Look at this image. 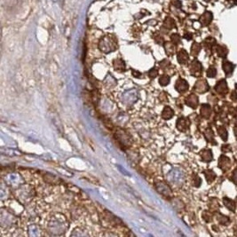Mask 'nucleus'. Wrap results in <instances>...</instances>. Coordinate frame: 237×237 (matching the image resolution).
Masks as SVG:
<instances>
[{
	"label": "nucleus",
	"instance_id": "nucleus-1",
	"mask_svg": "<svg viewBox=\"0 0 237 237\" xmlns=\"http://www.w3.org/2000/svg\"><path fill=\"white\" fill-rule=\"evenodd\" d=\"M99 48L102 52L108 53L116 48V43L110 37H104L99 42Z\"/></svg>",
	"mask_w": 237,
	"mask_h": 237
},
{
	"label": "nucleus",
	"instance_id": "nucleus-2",
	"mask_svg": "<svg viewBox=\"0 0 237 237\" xmlns=\"http://www.w3.org/2000/svg\"><path fill=\"white\" fill-rule=\"evenodd\" d=\"M115 137L116 140L119 142L122 147H130L132 145L133 139L130 137V135L127 133H125L124 130H118L115 133Z\"/></svg>",
	"mask_w": 237,
	"mask_h": 237
},
{
	"label": "nucleus",
	"instance_id": "nucleus-3",
	"mask_svg": "<svg viewBox=\"0 0 237 237\" xmlns=\"http://www.w3.org/2000/svg\"><path fill=\"white\" fill-rule=\"evenodd\" d=\"M175 88L179 93H185L188 91V83L184 79H179V80H177Z\"/></svg>",
	"mask_w": 237,
	"mask_h": 237
},
{
	"label": "nucleus",
	"instance_id": "nucleus-4",
	"mask_svg": "<svg viewBox=\"0 0 237 237\" xmlns=\"http://www.w3.org/2000/svg\"><path fill=\"white\" fill-rule=\"evenodd\" d=\"M188 126H189V122L185 117H180L177 121V128L179 130H180L181 132H185L188 128Z\"/></svg>",
	"mask_w": 237,
	"mask_h": 237
},
{
	"label": "nucleus",
	"instance_id": "nucleus-5",
	"mask_svg": "<svg viewBox=\"0 0 237 237\" xmlns=\"http://www.w3.org/2000/svg\"><path fill=\"white\" fill-rule=\"evenodd\" d=\"M190 71L192 73V75L194 76H198L200 75V73L202 72V65L200 64V62L197 61H194L191 64V68H190Z\"/></svg>",
	"mask_w": 237,
	"mask_h": 237
},
{
	"label": "nucleus",
	"instance_id": "nucleus-6",
	"mask_svg": "<svg viewBox=\"0 0 237 237\" xmlns=\"http://www.w3.org/2000/svg\"><path fill=\"white\" fill-rule=\"evenodd\" d=\"M186 104L193 108H195L198 105V98L196 95L194 94H190L187 98V100H186Z\"/></svg>",
	"mask_w": 237,
	"mask_h": 237
},
{
	"label": "nucleus",
	"instance_id": "nucleus-7",
	"mask_svg": "<svg viewBox=\"0 0 237 237\" xmlns=\"http://www.w3.org/2000/svg\"><path fill=\"white\" fill-rule=\"evenodd\" d=\"M194 88H195V90L198 93H205L209 89V86H208V84H207V83L204 80H200V81H197Z\"/></svg>",
	"mask_w": 237,
	"mask_h": 237
},
{
	"label": "nucleus",
	"instance_id": "nucleus-8",
	"mask_svg": "<svg viewBox=\"0 0 237 237\" xmlns=\"http://www.w3.org/2000/svg\"><path fill=\"white\" fill-rule=\"evenodd\" d=\"M178 61L180 64H185L188 61V54L185 50H180L178 53Z\"/></svg>",
	"mask_w": 237,
	"mask_h": 237
},
{
	"label": "nucleus",
	"instance_id": "nucleus-9",
	"mask_svg": "<svg viewBox=\"0 0 237 237\" xmlns=\"http://www.w3.org/2000/svg\"><path fill=\"white\" fill-rule=\"evenodd\" d=\"M174 115V111L172 110V108H170V107H165L164 108V111L162 113V116L164 119L165 120H168V119H171V117Z\"/></svg>",
	"mask_w": 237,
	"mask_h": 237
},
{
	"label": "nucleus",
	"instance_id": "nucleus-10",
	"mask_svg": "<svg viewBox=\"0 0 237 237\" xmlns=\"http://www.w3.org/2000/svg\"><path fill=\"white\" fill-rule=\"evenodd\" d=\"M211 20H212V15L209 12L204 13V14L202 15V17H201V19H200L202 24H204V25H208L209 22H211Z\"/></svg>",
	"mask_w": 237,
	"mask_h": 237
},
{
	"label": "nucleus",
	"instance_id": "nucleus-11",
	"mask_svg": "<svg viewBox=\"0 0 237 237\" xmlns=\"http://www.w3.org/2000/svg\"><path fill=\"white\" fill-rule=\"evenodd\" d=\"M113 65L115 67L116 70H119V71H124L125 69V64L124 62L122 61L121 59H116L113 62Z\"/></svg>",
	"mask_w": 237,
	"mask_h": 237
},
{
	"label": "nucleus",
	"instance_id": "nucleus-12",
	"mask_svg": "<svg viewBox=\"0 0 237 237\" xmlns=\"http://www.w3.org/2000/svg\"><path fill=\"white\" fill-rule=\"evenodd\" d=\"M201 114L204 117H208L210 114V108L209 105H203L202 109H201Z\"/></svg>",
	"mask_w": 237,
	"mask_h": 237
},
{
	"label": "nucleus",
	"instance_id": "nucleus-13",
	"mask_svg": "<svg viewBox=\"0 0 237 237\" xmlns=\"http://www.w3.org/2000/svg\"><path fill=\"white\" fill-rule=\"evenodd\" d=\"M223 68H224V70H225L226 74L228 75V74H230L233 71L234 67H233V65H232L230 62L226 61V62H224V64H223Z\"/></svg>",
	"mask_w": 237,
	"mask_h": 237
},
{
	"label": "nucleus",
	"instance_id": "nucleus-14",
	"mask_svg": "<svg viewBox=\"0 0 237 237\" xmlns=\"http://www.w3.org/2000/svg\"><path fill=\"white\" fill-rule=\"evenodd\" d=\"M202 157L204 161H210L212 158V154L209 150H205V151H203V153H202Z\"/></svg>",
	"mask_w": 237,
	"mask_h": 237
},
{
	"label": "nucleus",
	"instance_id": "nucleus-15",
	"mask_svg": "<svg viewBox=\"0 0 237 237\" xmlns=\"http://www.w3.org/2000/svg\"><path fill=\"white\" fill-rule=\"evenodd\" d=\"M170 82V77H168V76H166V75H164L163 77H161V78L159 79V83H160L161 85H163V86H165L167 85L168 83Z\"/></svg>",
	"mask_w": 237,
	"mask_h": 237
},
{
	"label": "nucleus",
	"instance_id": "nucleus-16",
	"mask_svg": "<svg viewBox=\"0 0 237 237\" xmlns=\"http://www.w3.org/2000/svg\"><path fill=\"white\" fill-rule=\"evenodd\" d=\"M200 49H201L200 44H198L197 43H194V44H193V46H192V48H191L192 54H193V55H197L199 53V52H200Z\"/></svg>",
	"mask_w": 237,
	"mask_h": 237
},
{
	"label": "nucleus",
	"instance_id": "nucleus-17",
	"mask_svg": "<svg viewBox=\"0 0 237 237\" xmlns=\"http://www.w3.org/2000/svg\"><path fill=\"white\" fill-rule=\"evenodd\" d=\"M157 75H158V71H157V69L155 68H153L151 70H149V77L150 78H154V77H156Z\"/></svg>",
	"mask_w": 237,
	"mask_h": 237
},
{
	"label": "nucleus",
	"instance_id": "nucleus-18",
	"mask_svg": "<svg viewBox=\"0 0 237 237\" xmlns=\"http://www.w3.org/2000/svg\"><path fill=\"white\" fill-rule=\"evenodd\" d=\"M207 76L209 77H213L216 76V69L214 68H209L207 70Z\"/></svg>",
	"mask_w": 237,
	"mask_h": 237
},
{
	"label": "nucleus",
	"instance_id": "nucleus-19",
	"mask_svg": "<svg viewBox=\"0 0 237 237\" xmlns=\"http://www.w3.org/2000/svg\"><path fill=\"white\" fill-rule=\"evenodd\" d=\"M171 41H172V43H174V44H179V43L180 42V38H179V35H177V34L172 35V36H171Z\"/></svg>",
	"mask_w": 237,
	"mask_h": 237
},
{
	"label": "nucleus",
	"instance_id": "nucleus-20",
	"mask_svg": "<svg viewBox=\"0 0 237 237\" xmlns=\"http://www.w3.org/2000/svg\"><path fill=\"white\" fill-rule=\"evenodd\" d=\"M225 204L231 209H234V202H232L231 200H225Z\"/></svg>",
	"mask_w": 237,
	"mask_h": 237
},
{
	"label": "nucleus",
	"instance_id": "nucleus-21",
	"mask_svg": "<svg viewBox=\"0 0 237 237\" xmlns=\"http://www.w3.org/2000/svg\"><path fill=\"white\" fill-rule=\"evenodd\" d=\"M235 179H236V181H237V174L235 175Z\"/></svg>",
	"mask_w": 237,
	"mask_h": 237
},
{
	"label": "nucleus",
	"instance_id": "nucleus-22",
	"mask_svg": "<svg viewBox=\"0 0 237 237\" xmlns=\"http://www.w3.org/2000/svg\"><path fill=\"white\" fill-rule=\"evenodd\" d=\"M53 1H56V0H53Z\"/></svg>",
	"mask_w": 237,
	"mask_h": 237
}]
</instances>
